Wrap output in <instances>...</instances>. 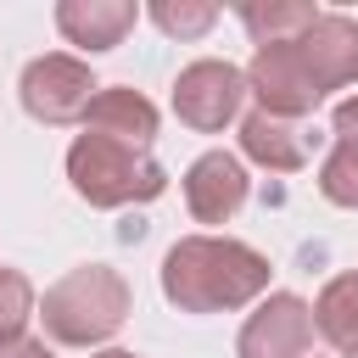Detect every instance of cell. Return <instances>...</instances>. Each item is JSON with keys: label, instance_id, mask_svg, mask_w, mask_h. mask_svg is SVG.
Returning <instances> with one entry per match:
<instances>
[{"label": "cell", "instance_id": "obj_1", "mask_svg": "<svg viewBox=\"0 0 358 358\" xmlns=\"http://www.w3.org/2000/svg\"><path fill=\"white\" fill-rule=\"evenodd\" d=\"M268 291V257L229 235H185L162 257V296L179 313H229Z\"/></svg>", "mask_w": 358, "mask_h": 358}, {"label": "cell", "instance_id": "obj_2", "mask_svg": "<svg viewBox=\"0 0 358 358\" xmlns=\"http://www.w3.org/2000/svg\"><path fill=\"white\" fill-rule=\"evenodd\" d=\"M45 336L62 341V347H95L106 336H117V324L129 319V285L117 268L106 263H84L73 274H62L50 291H45Z\"/></svg>", "mask_w": 358, "mask_h": 358}, {"label": "cell", "instance_id": "obj_3", "mask_svg": "<svg viewBox=\"0 0 358 358\" xmlns=\"http://www.w3.org/2000/svg\"><path fill=\"white\" fill-rule=\"evenodd\" d=\"M67 179L90 207H129V201H157L168 190V173L157 157L117 145L106 134H78L67 151Z\"/></svg>", "mask_w": 358, "mask_h": 358}, {"label": "cell", "instance_id": "obj_4", "mask_svg": "<svg viewBox=\"0 0 358 358\" xmlns=\"http://www.w3.org/2000/svg\"><path fill=\"white\" fill-rule=\"evenodd\" d=\"M22 106H28V117H39V123H78L84 112H90V101H95V78H90V67L78 62V56H62V50H50V56H34L28 67H22Z\"/></svg>", "mask_w": 358, "mask_h": 358}, {"label": "cell", "instance_id": "obj_5", "mask_svg": "<svg viewBox=\"0 0 358 358\" xmlns=\"http://www.w3.org/2000/svg\"><path fill=\"white\" fill-rule=\"evenodd\" d=\"M246 101V73L229 67V62H190L179 78H173V112L179 123L201 129V134H218Z\"/></svg>", "mask_w": 358, "mask_h": 358}, {"label": "cell", "instance_id": "obj_6", "mask_svg": "<svg viewBox=\"0 0 358 358\" xmlns=\"http://www.w3.org/2000/svg\"><path fill=\"white\" fill-rule=\"evenodd\" d=\"M246 90H252L257 106L274 112V117H302V112L319 106V90H313V78H308V67H302V56H296V39H285V45H257V56H252V67H246Z\"/></svg>", "mask_w": 358, "mask_h": 358}, {"label": "cell", "instance_id": "obj_7", "mask_svg": "<svg viewBox=\"0 0 358 358\" xmlns=\"http://www.w3.org/2000/svg\"><path fill=\"white\" fill-rule=\"evenodd\" d=\"M313 341V308L291 291H274L246 324H241V341L235 352L241 358H302Z\"/></svg>", "mask_w": 358, "mask_h": 358}, {"label": "cell", "instance_id": "obj_8", "mask_svg": "<svg viewBox=\"0 0 358 358\" xmlns=\"http://www.w3.org/2000/svg\"><path fill=\"white\" fill-rule=\"evenodd\" d=\"M296 56L313 78V90H347L358 84V22L341 17V11H319L313 28L296 39Z\"/></svg>", "mask_w": 358, "mask_h": 358}, {"label": "cell", "instance_id": "obj_9", "mask_svg": "<svg viewBox=\"0 0 358 358\" xmlns=\"http://www.w3.org/2000/svg\"><path fill=\"white\" fill-rule=\"evenodd\" d=\"M246 190H252V179H246L241 157H229V151H201L185 173V201H190L196 224H229L246 207Z\"/></svg>", "mask_w": 358, "mask_h": 358}, {"label": "cell", "instance_id": "obj_10", "mask_svg": "<svg viewBox=\"0 0 358 358\" xmlns=\"http://www.w3.org/2000/svg\"><path fill=\"white\" fill-rule=\"evenodd\" d=\"M84 134H106L117 145H134L145 151L157 140V106L140 95V90H123V84H106L95 90L90 112H84Z\"/></svg>", "mask_w": 358, "mask_h": 358}, {"label": "cell", "instance_id": "obj_11", "mask_svg": "<svg viewBox=\"0 0 358 358\" xmlns=\"http://www.w3.org/2000/svg\"><path fill=\"white\" fill-rule=\"evenodd\" d=\"M134 6L129 0H62L56 6V28H62V39L67 45H78V50H112V45H123V34L134 28Z\"/></svg>", "mask_w": 358, "mask_h": 358}, {"label": "cell", "instance_id": "obj_12", "mask_svg": "<svg viewBox=\"0 0 358 358\" xmlns=\"http://www.w3.org/2000/svg\"><path fill=\"white\" fill-rule=\"evenodd\" d=\"M308 129L296 123V117H274V112H246V123H241V151L252 157V162H263V168H274V173H296L302 162H308Z\"/></svg>", "mask_w": 358, "mask_h": 358}, {"label": "cell", "instance_id": "obj_13", "mask_svg": "<svg viewBox=\"0 0 358 358\" xmlns=\"http://www.w3.org/2000/svg\"><path fill=\"white\" fill-rule=\"evenodd\" d=\"M313 324H319V336H324L330 347H341V352L358 347V268H352V274H336V280L319 291Z\"/></svg>", "mask_w": 358, "mask_h": 358}, {"label": "cell", "instance_id": "obj_14", "mask_svg": "<svg viewBox=\"0 0 358 358\" xmlns=\"http://www.w3.org/2000/svg\"><path fill=\"white\" fill-rule=\"evenodd\" d=\"M313 6L308 0H246L241 6V22L257 45H285V39H302L313 28Z\"/></svg>", "mask_w": 358, "mask_h": 358}, {"label": "cell", "instance_id": "obj_15", "mask_svg": "<svg viewBox=\"0 0 358 358\" xmlns=\"http://www.w3.org/2000/svg\"><path fill=\"white\" fill-rule=\"evenodd\" d=\"M319 196L336 201V207H358V145L336 140L324 168H319Z\"/></svg>", "mask_w": 358, "mask_h": 358}, {"label": "cell", "instance_id": "obj_16", "mask_svg": "<svg viewBox=\"0 0 358 358\" xmlns=\"http://www.w3.org/2000/svg\"><path fill=\"white\" fill-rule=\"evenodd\" d=\"M151 22L162 34H173V39H196V34H207L218 22V6H207V0H157Z\"/></svg>", "mask_w": 358, "mask_h": 358}, {"label": "cell", "instance_id": "obj_17", "mask_svg": "<svg viewBox=\"0 0 358 358\" xmlns=\"http://www.w3.org/2000/svg\"><path fill=\"white\" fill-rule=\"evenodd\" d=\"M28 313H34V285H28V274L0 268V347L22 336Z\"/></svg>", "mask_w": 358, "mask_h": 358}, {"label": "cell", "instance_id": "obj_18", "mask_svg": "<svg viewBox=\"0 0 358 358\" xmlns=\"http://www.w3.org/2000/svg\"><path fill=\"white\" fill-rule=\"evenodd\" d=\"M330 129H336V140H347V145H358V95L336 106V117H330Z\"/></svg>", "mask_w": 358, "mask_h": 358}, {"label": "cell", "instance_id": "obj_19", "mask_svg": "<svg viewBox=\"0 0 358 358\" xmlns=\"http://www.w3.org/2000/svg\"><path fill=\"white\" fill-rule=\"evenodd\" d=\"M0 358H50V347H45V341L17 336V341H6V347H0Z\"/></svg>", "mask_w": 358, "mask_h": 358}, {"label": "cell", "instance_id": "obj_20", "mask_svg": "<svg viewBox=\"0 0 358 358\" xmlns=\"http://www.w3.org/2000/svg\"><path fill=\"white\" fill-rule=\"evenodd\" d=\"M95 358H140V352H123V347H106V352H95Z\"/></svg>", "mask_w": 358, "mask_h": 358}, {"label": "cell", "instance_id": "obj_21", "mask_svg": "<svg viewBox=\"0 0 358 358\" xmlns=\"http://www.w3.org/2000/svg\"><path fill=\"white\" fill-rule=\"evenodd\" d=\"M347 358H358V347H352V352H347Z\"/></svg>", "mask_w": 358, "mask_h": 358}]
</instances>
